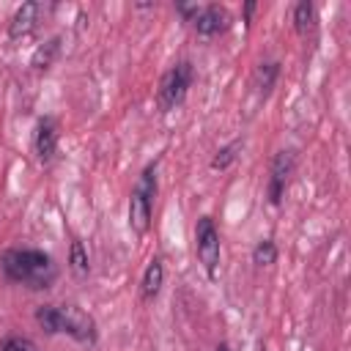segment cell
I'll return each mask as SVG.
<instances>
[{"label":"cell","mask_w":351,"mask_h":351,"mask_svg":"<svg viewBox=\"0 0 351 351\" xmlns=\"http://www.w3.org/2000/svg\"><path fill=\"white\" fill-rule=\"evenodd\" d=\"M293 27L299 36H307L315 30V5L310 0H302L293 5Z\"/></svg>","instance_id":"cell-12"},{"label":"cell","mask_w":351,"mask_h":351,"mask_svg":"<svg viewBox=\"0 0 351 351\" xmlns=\"http://www.w3.org/2000/svg\"><path fill=\"white\" fill-rule=\"evenodd\" d=\"M60 55V36H52L47 44H41L36 52H33V58H30V66L36 69V71H44V69H49L52 66V60Z\"/></svg>","instance_id":"cell-13"},{"label":"cell","mask_w":351,"mask_h":351,"mask_svg":"<svg viewBox=\"0 0 351 351\" xmlns=\"http://www.w3.org/2000/svg\"><path fill=\"white\" fill-rule=\"evenodd\" d=\"M192 82H195V69H192L189 60H181L173 69H167L162 74V80H159V88H156V104H159V110L162 112L176 110L186 99Z\"/></svg>","instance_id":"cell-4"},{"label":"cell","mask_w":351,"mask_h":351,"mask_svg":"<svg viewBox=\"0 0 351 351\" xmlns=\"http://www.w3.org/2000/svg\"><path fill=\"white\" fill-rule=\"evenodd\" d=\"M156 189H159V181H156V162H154L143 170L137 186L129 195V228L137 236H145L151 228V211H154Z\"/></svg>","instance_id":"cell-3"},{"label":"cell","mask_w":351,"mask_h":351,"mask_svg":"<svg viewBox=\"0 0 351 351\" xmlns=\"http://www.w3.org/2000/svg\"><path fill=\"white\" fill-rule=\"evenodd\" d=\"M293 170H296V154L291 148L277 151L274 159H271V167H269V186H266V197H269L271 206H280L282 203Z\"/></svg>","instance_id":"cell-6"},{"label":"cell","mask_w":351,"mask_h":351,"mask_svg":"<svg viewBox=\"0 0 351 351\" xmlns=\"http://www.w3.org/2000/svg\"><path fill=\"white\" fill-rule=\"evenodd\" d=\"M176 11L186 19V22H192L195 16H197V11H200V5L197 3H176Z\"/></svg>","instance_id":"cell-18"},{"label":"cell","mask_w":351,"mask_h":351,"mask_svg":"<svg viewBox=\"0 0 351 351\" xmlns=\"http://www.w3.org/2000/svg\"><path fill=\"white\" fill-rule=\"evenodd\" d=\"M195 252H197V261L203 263L208 280H214L217 269H219V230L211 217H200L195 225Z\"/></svg>","instance_id":"cell-5"},{"label":"cell","mask_w":351,"mask_h":351,"mask_svg":"<svg viewBox=\"0 0 351 351\" xmlns=\"http://www.w3.org/2000/svg\"><path fill=\"white\" fill-rule=\"evenodd\" d=\"M0 269L5 280L25 285L30 291H47L58 280V266L49 252L30 250V247H14L0 255Z\"/></svg>","instance_id":"cell-1"},{"label":"cell","mask_w":351,"mask_h":351,"mask_svg":"<svg viewBox=\"0 0 351 351\" xmlns=\"http://www.w3.org/2000/svg\"><path fill=\"white\" fill-rule=\"evenodd\" d=\"M69 269H71V274L80 277V280H85V277L90 274L88 252H85V247H82L80 239H71V247H69Z\"/></svg>","instance_id":"cell-14"},{"label":"cell","mask_w":351,"mask_h":351,"mask_svg":"<svg viewBox=\"0 0 351 351\" xmlns=\"http://www.w3.org/2000/svg\"><path fill=\"white\" fill-rule=\"evenodd\" d=\"M252 11H255V3L250 0V3H244V22L250 25V19H252Z\"/></svg>","instance_id":"cell-19"},{"label":"cell","mask_w":351,"mask_h":351,"mask_svg":"<svg viewBox=\"0 0 351 351\" xmlns=\"http://www.w3.org/2000/svg\"><path fill=\"white\" fill-rule=\"evenodd\" d=\"M44 11H47V5H44V3H36V0L22 3V5L16 8V14L11 16V22H8V38H11V41L27 38V36L38 27V22H41V14H44Z\"/></svg>","instance_id":"cell-8"},{"label":"cell","mask_w":351,"mask_h":351,"mask_svg":"<svg viewBox=\"0 0 351 351\" xmlns=\"http://www.w3.org/2000/svg\"><path fill=\"white\" fill-rule=\"evenodd\" d=\"M277 77H280V63H277V60H263V63H258V69H255V74H252V90H255V96H258L261 101L271 93Z\"/></svg>","instance_id":"cell-11"},{"label":"cell","mask_w":351,"mask_h":351,"mask_svg":"<svg viewBox=\"0 0 351 351\" xmlns=\"http://www.w3.org/2000/svg\"><path fill=\"white\" fill-rule=\"evenodd\" d=\"M241 145H244V140H233V143L222 145V148L211 156V170H228V167L236 162V156H239Z\"/></svg>","instance_id":"cell-15"},{"label":"cell","mask_w":351,"mask_h":351,"mask_svg":"<svg viewBox=\"0 0 351 351\" xmlns=\"http://www.w3.org/2000/svg\"><path fill=\"white\" fill-rule=\"evenodd\" d=\"M277 261V244L271 239H261L252 250V263L255 266H271Z\"/></svg>","instance_id":"cell-16"},{"label":"cell","mask_w":351,"mask_h":351,"mask_svg":"<svg viewBox=\"0 0 351 351\" xmlns=\"http://www.w3.org/2000/svg\"><path fill=\"white\" fill-rule=\"evenodd\" d=\"M217 351H233V348H230L228 343H219V346H217Z\"/></svg>","instance_id":"cell-20"},{"label":"cell","mask_w":351,"mask_h":351,"mask_svg":"<svg viewBox=\"0 0 351 351\" xmlns=\"http://www.w3.org/2000/svg\"><path fill=\"white\" fill-rule=\"evenodd\" d=\"M255 351H266V346H263V343H258V346H255Z\"/></svg>","instance_id":"cell-21"},{"label":"cell","mask_w":351,"mask_h":351,"mask_svg":"<svg viewBox=\"0 0 351 351\" xmlns=\"http://www.w3.org/2000/svg\"><path fill=\"white\" fill-rule=\"evenodd\" d=\"M33 151H36V159L41 165L55 159V151H58V118H52V115L38 118L36 134H33Z\"/></svg>","instance_id":"cell-9"},{"label":"cell","mask_w":351,"mask_h":351,"mask_svg":"<svg viewBox=\"0 0 351 351\" xmlns=\"http://www.w3.org/2000/svg\"><path fill=\"white\" fill-rule=\"evenodd\" d=\"M36 324L47 335H69L77 343L93 346L96 343V321L77 304H41L36 307Z\"/></svg>","instance_id":"cell-2"},{"label":"cell","mask_w":351,"mask_h":351,"mask_svg":"<svg viewBox=\"0 0 351 351\" xmlns=\"http://www.w3.org/2000/svg\"><path fill=\"white\" fill-rule=\"evenodd\" d=\"M0 351H41V348L25 335H8L0 340Z\"/></svg>","instance_id":"cell-17"},{"label":"cell","mask_w":351,"mask_h":351,"mask_svg":"<svg viewBox=\"0 0 351 351\" xmlns=\"http://www.w3.org/2000/svg\"><path fill=\"white\" fill-rule=\"evenodd\" d=\"M162 282H165V266H162V258H151L145 271H143V280H140V296L145 302L156 299L159 291H162Z\"/></svg>","instance_id":"cell-10"},{"label":"cell","mask_w":351,"mask_h":351,"mask_svg":"<svg viewBox=\"0 0 351 351\" xmlns=\"http://www.w3.org/2000/svg\"><path fill=\"white\" fill-rule=\"evenodd\" d=\"M230 22H233V19H230V11H228L225 5H217V3L200 5L197 16L192 19L195 33H197L200 38H214V36L225 33V30L230 27Z\"/></svg>","instance_id":"cell-7"}]
</instances>
